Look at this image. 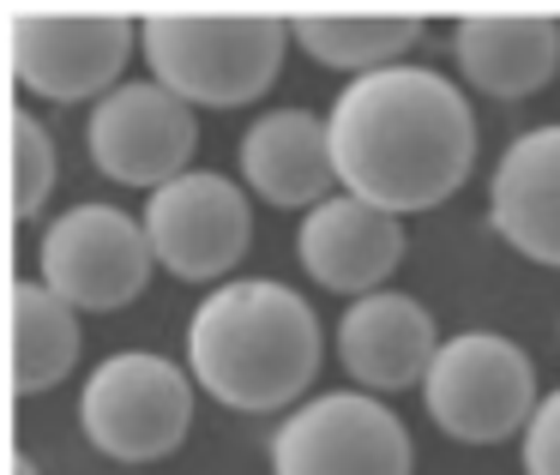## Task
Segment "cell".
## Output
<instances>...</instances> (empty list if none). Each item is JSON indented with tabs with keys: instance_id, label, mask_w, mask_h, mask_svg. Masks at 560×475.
Listing matches in <instances>:
<instances>
[{
	"instance_id": "1",
	"label": "cell",
	"mask_w": 560,
	"mask_h": 475,
	"mask_svg": "<svg viewBox=\"0 0 560 475\" xmlns=\"http://www.w3.org/2000/svg\"><path fill=\"white\" fill-rule=\"evenodd\" d=\"M326 127L338 187L392 217L446 205L476 163L470 103L452 79L428 67H386V73L350 79Z\"/></svg>"
},
{
	"instance_id": "2",
	"label": "cell",
	"mask_w": 560,
	"mask_h": 475,
	"mask_svg": "<svg viewBox=\"0 0 560 475\" xmlns=\"http://www.w3.org/2000/svg\"><path fill=\"white\" fill-rule=\"evenodd\" d=\"M319 319L290 283H218L187 319V373L242 415L290 409L319 373Z\"/></svg>"
},
{
	"instance_id": "3",
	"label": "cell",
	"mask_w": 560,
	"mask_h": 475,
	"mask_svg": "<svg viewBox=\"0 0 560 475\" xmlns=\"http://www.w3.org/2000/svg\"><path fill=\"white\" fill-rule=\"evenodd\" d=\"M139 49L151 79L187 109H235L271 91L290 49V19L242 7H158L139 19Z\"/></svg>"
},
{
	"instance_id": "4",
	"label": "cell",
	"mask_w": 560,
	"mask_h": 475,
	"mask_svg": "<svg viewBox=\"0 0 560 475\" xmlns=\"http://www.w3.org/2000/svg\"><path fill=\"white\" fill-rule=\"evenodd\" d=\"M139 43V25L115 7H13L7 13V67L19 91L49 103L109 97Z\"/></svg>"
},
{
	"instance_id": "5",
	"label": "cell",
	"mask_w": 560,
	"mask_h": 475,
	"mask_svg": "<svg viewBox=\"0 0 560 475\" xmlns=\"http://www.w3.org/2000/svg\"><path fill=\"white\" fill-rule=\"evenodd\" d=\"M79 427L115 463L170 458L194 427V373L151 349L109 355L79 391Z\"/></svg>"
},
{
	"instance_id": "6",
	"label": "cell",
	"mask_w": 560,
	"mask_h": 475,
	"mask_svg": "<svg viewBox=\"0 0 560 475\" xmlns=\"http://www.w3.org/2000/svg\"><path fill=\"white\" fill-rule=\"evenodd\" d=\"M422 403L440 434L464 446H500L536 415V361L500 331H452L422 379Z\"/></svg>"
},
{
	"instance_id": "7",
	"label": "cell",
	"mask_w": 560,
	"mask_h": 475,
	"mask_svg": "<svg viewBox=\"0 0 560 475\" xmlns=\"http://www.w3.org/2000/svg\"><path fill=\"white\" fill-rule=\"evenodd\" d=\"M404 421L374 391H326L271 434V475H410Z\"/></svg>"
},
{
	"instance_id": "8",
	"label": "cell",
	"mask_w": 560,
	"mask_h": 475,
	"mask_svg": "<svg viewBox=\"0 0 560 475\" xmlns=\"http://www.w3.org/2000/svg\"><path fill=\"white\" fill-rule=\"evenodd\" d=\"M43 283L79 313H115L151 283V235L121 205H73L43 235Z\"/></svg>"
},
{
	"instance_id": "9",
	"label": "cell",
	"mask_w": 560,
	"mask_h": 475,
	"mask_svg": "<svg viewBox=\"0 0 560 475\" xmlns=\"http://www.w3.org/2000/svg\"><path fill=\"white\" fill-rule=\"evenodd\" d=\"M151 253L182 283H218L254 247V205L230 175L187 169L145 199Z\"/></svg>"
},
{
	"instance_id": "10",
	"label": "cell",
	"mask_w": 560,
	"mask_h": 475,
	"mask_svg": "<svg viewBox=\"0 0 560 475\" xmlns=\"http://www.w3.org/2000/svg\"><path fill=\"white\" fill-rule=\"evenodd\" d=\"M85 151L109 181L151 187V193H158L175 175L194 169L199 121L175 91L158 85V79H133V85H115L109 97L91 109Z\"/></svg>"
},
{
	"instance_id": "11",
	"label": "cell",
	"mask_w": 560,
	"mask_h": 475,
	"mask_svg": "<svg viewBox=\"0 0 560 475\" xmlns=\"http://www.w3.org/2000/svg\"><path fill=\"white\" fill-rule=\"evenodd\" d=\"M295 253L319 289L362 301V295L386 289V277L404 265V223L355 193H331L326 205L302 217Z\"/></svg>"
},
{
	"instance_id": "12",
	"label": "cell",
	"mask_w": 560,
	"mask_h": 475,
	"mask_svg": "<svg viewBox=\"0 0 560 475\" xmlns=\"http://www.w3.org/2000/svg\"><path fill=\"white\" fill-rule=\"evenodd\" d=\"M440 325L416 295L404 289H374L362 301H350V313L338 319V361L343 373L355 379L362 391H410L428 379L440 355Z\"/></svg>"
},
{
	"instance_id": "13",
	"label": "cell",
	"mask_w": 560,
	"mask_h": 475,
	"mask_svg": "<svg viewBox=\"0 0 560 475\" xmlns=\"http://www.w3.org/2000/svg\"><path fill=\"white\" fill-rule=\"evenodd\" d=\"M488 223L512 253L560 271V121L506 145L488 181Z\"/></svg>"
},
{
	"instance_id": "14",
	"label": "cell",
	"mask_w": 560,
	"mask_h": 475,
	"mask_svg": "<svg viewBox=\"0 0 560 475\" xmlns=\"http://www.w3.org/2000/svg\"><path fill=\"white\" fill-rule=\"evenodd\" d=\"M242 181L278 211H314L338 187L331 127L314 109H266L242 133Z\"/></svg>"
},
{
	"instance_id": "15",
	"label": "cell",
	"mask_w": 560,
	"mask_h": 475,
	"mask_svg": "<svg viewBox=\"0 0 560 475\" xmlns=\"http://www.w3.org/2000/svg\"><path fill=\"white\" fill-rule=\"evenodd\" d=\"M458 67L476 91L500 103L536 97L560 73V25L548 13H464L452 31Z\"/></svg>"
},
{
	"instance_id": "16",
	"label": "cell",
	"mask_w": 560,
	"mask_h": 475,
	"mask_svg": "<svg viewBox=\"0 0 560 475\" xmlns=\"http://www.w3.org/2000/svg\"><path fill=\"white\" fill-rule=\"evenodd\" d=\"M290 37L319 67H338L350 79L404 67V55L422 43V13H386V7H307L290 13Z\"/></svg>"
},
{
	"instance_id": "17",
	"label": "cell",
	"mask_w": 560,
	"mask_h": 475,
	"mask_svg": "<svg viewBox=\"0 0 560 475\" xmlns=\"http://www.w3.org/2000/svg\"><path fill=\"white\" fill-rule=\"evenodd\" d=\"M79 361V307L43 277H13V385L19 397L55 391Z\"/></svg>"
},
{
	"instance_id": "18",
	"label": "cell",
	"mask_w": 560,
	"mask_h": 475,
	"mask_svg": "<svg viewBox=\"0 0 560 475\" xmlns=\"http://www.w3.org/2000/svg\"><path fill=\"white\" fill-rule=\"evenodd\" d=\"M55 193V139L31 121L25 109L13 115V217L31 223Z\"/></svg>"
},
{
	"instance_id": "19",
	"label": "cell",
	"mask_w": 560,
	"mask_h": 475,
	"mask_svg": "<svg viewBox=\"0 0 560 475\" xmlns=\"http://www.w3.org/2000/svg\"><path fill=\"white\" fill-rule=\"evenodd\" d=\"M524 475H560V391H548L524 427Z\"/></svg>"
},
{
	"instance_id": "20",
	"label": "cell",
	"mask_w": 560,
	"mask_h": 475,
	"mask_svg": "<svg viewBox=\"0 0 560 475\" xmlns=\"http://www.w3.org/2000/svg\"><path fill=\"white\" fill-rule=\"evenodd\" d=\"M13 475H37V463H31V458H13Z\"/></svg>"
}]
</instances>
